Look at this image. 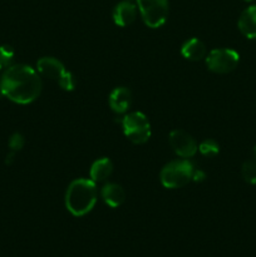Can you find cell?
Wrapping results in <instances>:
<instances>
[{
	"label": "cell",
	"mask_w": 256,
	"mask_h": 257,
	"mask_svg": "<svg viewBox=\"0 0 256 257\" xmlns=\"http://www.w3.org/2000/svg\"><path fill=\"white\" fill-rule=\"evenodd\" d=\"M42 79L32 67L25 64L10 65L0 80V92L18 104L34 102L42 92Z\"/></svg>",
	"instance_id": "1"
},
{
	"label": "cell",
	"mask_w": 256,
	"mask_h": 257,
	"mask_svg": "<svg viewBox=\"0 0 256 257\" xmlns=\"http://www.w3.org/2000/svg\"><path fill=\"white\" fill-rule=\"evenodd\" d=\"M97 202L95 182L88 178H78L70 182L65 192V207L75 217H82L93 210Z\"/></svg>",
	"instance_id": "2"
},
{
	"label": "cell",
	"mask_w": 256,
	"mask_h": 257,
	"mask_svg": "<svg viewBox=\"0 0 256 257\" xmlns=\"http://www.w3.org/2000/svg\"><path fill=\"white\" fill-rule=\"evenodd\" d=\"M193 167L188 160H177L167 163L160 173L161 183L168 190H176L187 185L192 180Z\"/></svg>",
	"instance_id": "3"
},
{
	"label": "cell",
	"mask_w": 256,
	"mask_h": 257,
	"mask_svg": "<svg viewBox=\"0 0 256 257\" xmlns=\"http://www.w3.org/2000/svg\"><path fill=\"white\" fill-rule=\"evenodd\" d=\"M123 133L135 145H143L151 137V123L142 112H131L120 120Z\"/></svg>",
	"instance_id": "4"
},
{
	"label": "cell",
	"mask_w": 256,
	"mask_h": 257,
	"mask_svg": "<svg viewBox=\"0 0 256 257\" xmlns=\"http://www.w3.org/2000/svg\"><path fill=\"white\" fill-rule=\"evenodd\" d=\"M206 65L208 70L217 74H227L237 68L240 54L236 50L228 48L213 49L206 55Z\"/></svg>",
	"instance_id": "5"
},
{
	"label": "cell",
	"mask_w": 256,
	"mask_h": 257,
	"mask_svg": "<svg viewBox=\"0 0 256 257\" xmlns=\"http://www.w3.org/2000/svg\"><path fill=\"white\" fill-rule=\"evenodd\" d=\"M141 17L148 28L157 29L168 18V0H137Z\"/></svg>",
	"instance_id": "6"
},
{
	"label": "cell",
	"mask_w": 256,
	"mask_h": 257,
	"mask_svg": "<svg viewBox=\"0 0 256 257\" xmlns=\"http://www.w3.org/2000/svg\"><path fill=\"white\" fill-rule=\"evenodd\" d=\"M173 152L182 158H191L197 153L198 146L195 138L182 130H173L168 137Z\"/></svg>",
	"instance_id": "7"
},
{
	"label": "cell",
	"mask_w": 256,
	"mask_h": 257,
	"mask_svg": "<svg viewBox=\"0 0 256 257\" xmlns=\"http://www.w3.org/2000/svg\"><path fill=\"white\" fill-rule=\"evenodd\" d=\"M108 103L113 112L122 114L131 108L132 104V93L125 87H117L110 92Z\"/></svg>",
	"instance_id": "8"
},
{
	"label": "cell",
	"mask_w": 256,
	"mask_h": 257,
	"mask_svg": "<svg viewBox=\"0 0 256 257\" xmlns=\"http://www.w3.org/2000/svg\"><path fill=\"white\" fill-rule=\"evenodd\" d=\"M136 18H137V7L127 0L117 4L113 9V20L118 27H128L135 22Z\"/></svg>",
	"instance_id": "9"
},
{
	"label": "cell",
	"mask_w": 256,
	"mask_h": 257,
	"mask_svg": "<svg viewBox=\"0 0 256 257\" xmlns=\"http://www.w3.org/2000/svg\"><path fill=\"white\" fill-rule=\"evenodd\" d=\"M38 72L45 78L49 79H59L65 73L64 64L57 58L53 57H43L37 62Z\"/></svg>",
	"instance_id": "10"
},
{
	"label": "cell",
	"mask_w": 256,
	"mask_h": 257,
	"mask_svg": "<svg viewBox=\"0 0 256 257\" xmlns=\"http://www.w3.org/2000/svg\"><path fill=\"white\" fill-rule=\"evenodd\" d=\"M237 27L247 39H256V5H251L241 13Z\"/></svg>",
	"instance_id": "11"
},
{
	"label": "cell",
	"mask_w": 256,
	"mask_h": 257,
	"mask_svg": "<svg viewBox=\"0 0 256 257\" xmlns=\"http://www.w3.org/2000/svg\"><path fill=\"white\" fill-rule=\"evenodd\" d=\"M181 54L187 60L198 62L201 59H205L207 55V50H206V45L203 44L202 40H200L198 38H191L183 43L182 48H181Z\"/></svg>",
	"instance_id": "12"
},
{
	"label": "cell",
	"mask_w": 256,
	"mask_h": 257,
	"mask_svg": "<svg viewBox=\"0 0 256 257\" xmlns=\"http://www.w3.org/2000/svg\"><path fill=\"white\" fill-rule=\"evenodd\" d=\"M102 198L109 207L117 208L125 201V192L118 183H107L102 188Z\"/></svg>",
	"instance_id": "13"
},
{
	"label": "cell",
	"mask_w": 256,
	"mask_h": 257,
	"mask_svg": "<svg viewBox=\"0 0 256 257\" xmlns=\"http://www.w3.org/2000/svg\"><path fill=\"white\" fill-rule=\"evenodd\" d=\"M113 172V163L109 158L102 157L99 160L94 161L90 167V180L97 182H103L107 180Z\"/></svg>",
	"instance_id": "14"
},
{
	"label": "cell",
	"mask_w": 256,
	"mask_h": 257,
	"mask_svg": "<svg viewBox=\"0 0 256 257\" xmlns=\"http://www.w3.org/2000/svg\"><path fill=\"white\" fill-rule=\"evenodd\" d=\"M241 175L243 180L250 185H256V160H247L243 162L242 168H241Z\"/></svg>",
	"instance_id": "15"
},
{
	"label": "cell",
	"mask_w": 256,
	"mask_h": 257,
	"mask_svg": "<svg viewBox=\"0 0 256 257\" xmlns=\"http://www.w3.org/2000/svg\"><path fill=\"white\" fill-rule=\"evenodd\" d=\"M198 151L201 152V155L206 156V157H213V156H216L220 152V146H218L216 141L205 140L198 146Z\"/></svg>",
	"instance_id": "16"
},
{
	"label": "cell",
	"mask_w": 256,
	"mask_h": 257,
	"mask_svg": "<svg viewBox=\"0 0 256 257\" xmlns=\"http://www.w3.org/2000/svg\"><path fill=\"white\" fill-rule=\"evenodd\" d=\"M58 83H59V87L62 88L65 92H72V90L75 89L77 87V78L73 73L65 72L62 77L58 79Z\"/></svg>",
	"instance_id": "17"
},
{
	"label": "cell",
	"mask_w": 256,
	"mask_h": 257,
	"mask_svg": "<svg viewBox=\"0 0 256 257\" xmlns=\"http://www.w3.org/2000/svg\"><path fill=\"white\" fill-rule=\"evenodd\" d=\"M14 59V49L10 45H2L0 47V64L3 67H10Z\"/></svg>",
	"instance_id": "18"
},
{
	"label": "cell",
	"mask_w": 256,
	"mask_h": 257,
	"mask_svg": "<svg viewBox=\"0 0 256 257\" xmlns=\"http://www.w3.org/2000/svg\"><path fill=\"white\" fill-rule=\"evenodd\" d=\"M25 145V140H24V136L20 135V133H14V135L10 136L9 138V148L10 151H20Z\"/></svg>",
	"instance_id": "19"
},
{
	"label": "cell",
	"mask_w": 256,
	"mask_h": 257,
	"mask_svg": "<svg viewBox=\"0 0 256 257\" xmlns=\"http://www.w3.org/2000/svg\"><path fill=\"white\" fill-rule=\"evenodd\" d=\"M206 178V173L203 172L202 170H196L193 171V175H192V180L195 181V182H202V181H205Z\"/></svg>",
	"instance_id": "20"
},
{
	"label": "cell",
	"mask_w": 256,
	"mask_h": 257,
	"mask_svg": "<svg viewBox=\"0 0 256 257\" xmlns=\"http://www.w3.org/2000/svg\"><path fill=\"white\" fill-rule=\"evenodd\" d=\"M14 161H15V152L14 151H10V152L7 155V158H5V163H7V165H12Z\"/></svg>",
	"instance_id": "21"
},
{
	"label": "cell",
	"mask_w": 256,
	"mask_h": 257,
	"mask_svg": "<svg viewBox=\"0 0 256 257\" xmlns=\"http://www.w3.org/2000/svg\"><path fill=\"white\" fill-rule=\"evenodd\" d=\"M252 155H253V158H255V160H256V146L252 148Z\"/></svg>",
	"instance_id": "22"
},
{
	"label": "cell",
	"mask_w": 256,
	"mask_h": 257,
	"mask_svg": "<svg viewBox=\"0 0 256 257\" xmlns=\"http://www.w3.org/2000/svg\"><path fill=\"white\" fill-rule=\"evenodd\" d=\"M245 2H252V0H245Z\"/></svg>",
	"instance_id": "23"
},
{
	"label": "cell",
	"mask_w": 256,
	"mask_h": 257,
	"mask_svg": "<svg viewBox=\"0 0 256 257\" xmlns=\"http://www.w3.org/2000/svg\"><path fill=\"white\" fill-rule=\"evenodd\" d=\"M2 68H3V65H2V64H0V69H2Z\"/></svg>",
	"instance_id": "24"
},
{
	"label": "cell",
	"mask_w": 256,
	"mask_h": 257,
	"mask_svg": "<svg viewBox=\"0 0 256 257\" xmlns=\"http://www.w3.org/2000/svg\"><path fill=\"white\" fill-rule=\"evenodd\" d=\"M127 2H132V0H127Z\"/></svg>",
	"instance_id": "25"
}]
</instances>
